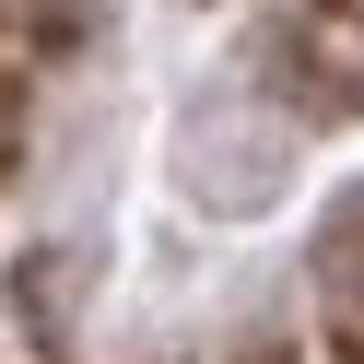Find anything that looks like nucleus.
<instances>
[{
	"mask_svg": "<svg viewBox=\"0 0 364 364\" xmlns=\"http://www.w3.org/2000/svg\"><path fill=\"white\" fill-rule=\"evenodd\" d=\"M294 59L329 106H364V0H294Z\"/></svg>",
	"mask_w": 364,
	"mask_h": 364,
	"instance_id": "nucleus-1",
	"label": "nucleus"
},
{
	"mask_svg": "<svg viewBox=\"0 0 364 364\" xmlns=\"http://www.w3.org/2000/svg\"><path fill=\"white\" fill-rule=\"evenodd\" d=\"M71 36V0H0V48H59Z\"/></svg>",
	"mask_w": 364,
	"mask_h": 364,
	"instance_id": "nucleus-2",
	"label": "nucleus"
},
{
	"mask_svg": "<svg viewBox=\"0 0 364 364\" xmlns=\"http://www.w3.org/2000/svg\"><path fill=\"white\" fill-rule=\"evenodd\" d=\"M12 118H24V106H12V71H0V153H12Z\"/></svg>",
	"mask_w": 364,
	"mask_h": 364,
	"instance_id": "nucleus-3",
	"label": "nucleus"
}]
</instances>
